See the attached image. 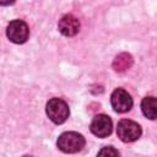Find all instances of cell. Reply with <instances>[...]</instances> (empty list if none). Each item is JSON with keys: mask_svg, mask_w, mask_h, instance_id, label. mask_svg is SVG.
<instances>
[{"mask_svg": "<svg viewBox=\"0 0 157 157\" xmlns=\"http://www.w3.org/2000/svg\"><path fill=\"white\" fill-rule=\"evenodd\" d=\"M85 137L75 131H66L63 132L56 141V145L59 147L60 151L65 152V153H75L82 150V147H85Z\"/></svg>", "mask_w": 157, "mask_h": 157, "instance_id": "obj_1", "label": "cell"}, {"mask_svg": "<svg viewBox=\"0 0 157 157\" xmlns=\"http://www.w3.org/2000/svg\"><path fill=\"white\" fill-rule=\"evenodd\" d=\"M45 110L49 119L55 124H63L69 118V114H70L69 105L66 104L65 101L60 98H52L47 103Z\"/></svg>", "mask_w": 157, "mask_h": 157, "instance_id": "obj_2", "label": "cell"}, {"mask_svg": "<svg viewBox=\"0 0 157 157\" xmlns=\"http://www.w3.org/2000/svg\"><path fill=\"white\" fill-rule=\"evenodd\" d=\"M141 126L134 120L123 119L118 123L117 135L123 142H132L136 141L141 136Z\"/></svg>", "mask_w": 157, "mask_h": 157, "instance_id": "obj_3", "label": "cell"}, {"mask_svg": "<svg viewBox=\"0 0 157 157\" xmlns=\"http://www.w3.org/2000/svg\"><path fill=\"white\" fill-rule=\"evenodd\" d=\"M6 34L9 39L16 44H22L28 39L29 29L25 21L22 20H13L9 23Z\"/></svg>", "mask_w": 157, "mask_h": 157, "instance_id": "obj_4", "label": "cell"}, {"mask_svg": "<svg viewBox=\"0 0 157 157\" xmlns=\"http://www.w3.org/2000/svg\"><path fill=\"white\" fill-rule=\"evenodd\" d=\"M110 103L115 112L125 113L129 112L132 107V98L131 96L123 88H117L113 91L110 96Z\"/></svg>", "mask_w": 157, "mask_h": 157, "instance_id": "obj_5", "label": "cell"}, {"mask_svg": "<svg viewBox=\"0 0 157 157\" xmlns=\"http://www.w3.org/2000/svg\"><path fill=\"white\" fill-rule=\"evenodd\" d=\"M113 129L112 119L105 114H98L93 118L91 123V131L98 137H107L110 135Z\"/></svg>", "mask_w": 157, "mask_h": 157, "instance_id": "obj_6", "label": "cell"}, {"mask_svg": "<svg viewBox=\"0 0 157 157\" xmlns=\"http://www.w3.org/2000/svg\"><path fill=\"white\" fill-rule=\"evenodd\" d=\"M58 28H59V31L63 36L74 37L80 31V21L74 15L69 13V15H65V16L61 17V20L59 21Z\"/></svg>", "mask_w": 157, "mask_h": 157, "instance_id": "obj_7", "label": "cell"}, {"mask_svg": "<svg viewBox=\"0 0 157 157\" xmlns=\"http://www.w3.org/2000/svg\"><path fill=\"white\" fill-rule=\"evenodd\" d=\"M132 63L134 59L129 53H120L114 58L112 66L117 72H124L131 67Z\"/></svg>", "mask_w": 157, "mask_h": 157, "instance_id": "obj_8", "label": "cell"}, {"mask_svg": "<svg viewBox=\"0 0 157 157\" xmlns=\"http://www.w3.org/2000/svg\"><path fill=\"white\" fill-rule=\"evenodd\" d=\"M141 110L144 115L151 120L157 119V98L156 97H146L141 102Z\"/></svg>", "mask_w": 157, "mask_h": 157, "instance_id": "obj_9", "label": "cell"}, {"mask_svg": "<svg viewBox=\"0 0 157 157\" xmlns=\"http://www.w3.org/2000/svg\"><path fill=\"white\" fill-rule=\"evenodd\" d=\"M97 155L98 156H118L119 155V151L115 150L112 146H107V147H103L102 150H99Z\"/></svg>", "mask_w": 157, "mask_h": 157, "instance_id": "obj_10", "label": "cell"}, {"mask_svg": "<svg viewBox=\"0 0 157 157\" xmlns=\"http://www.w3.org/2000/svg\"><path fill=\"white\" fill-rule=\"evenodd\" d=\"M15 2V0H0V4L2 6H7V5H12Z\"/></svg>", "mask_w": 157, "mask_h": 157, "instance_id": "obj_11", "label": "cell"}]
</instances>
